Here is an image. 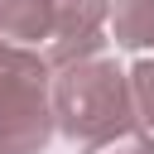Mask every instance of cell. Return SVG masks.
<instances>
[{"label": "cell", "instance_id": "obj_1", "mask_svg": "<svg viewBox=\"0 0 154 154\" xmlns=\"http://www.w3.org/2000/svg\"><path fill=\"white\" fill-rule=\"evenodd\" d=\"M53 116H58L63 135H72L82 144H96V140L130 130L135 96H130L125 72L116 63H106L101 53L63 63V77L53 82Z\"/></svg>", "mask_w": 154, "mask_h": 154}, {"label": "cell", "instance_id": "obj_2", "mask_svg": "<svg viewBox=\"0 0 154 154\" xmlns=\"http://www.w3.org/2000/svg\"><path fill=\"white\" fill-rule=\"evenodd\" d=\"M53 135L48 63L0 38V154H38Z\"/></svg>", "mask_w": 154, "mask_h": 154}, {"label": "cell", "instance_id": "obj_3", "mask_svg": "<svg viewBox=\"0 0 154 154\" xmlns=\"http://www.w3.org/2000/svg\"><path fill=\"white\" fill-rule=\"evenodd\" d=\"M120 48H154V0H106Z\"/></svg>", "mask_w": 154, "mask_h": 154}, {"label": "cell", "instance_id": "obj_4", "mask_svg": "<svg viewBox=\"0 0 154 154\" xmlns=\"http://www.w3.org/2000/svg\"><path fill=\"white\" fill-rule=\"evenodd\" d=\"M0 38H53V0H0Z\"/></svg>", "mask_w": 154, "mask_h": 154}, {"label": "cell", "instance_id": "obj_5", "mask_svg": "<svg viewBox=\"0 0 154 154\" xmlns=\"http://www.w3.org/2000/svg\"><path fill=\"white\" fill-rule=\"evenodd\" d=\"M91 154H154V135L130 125V130H120V135H111V140H96Z\"/></svg>", "mask_w": 154, "mask_h": 154}, {"label": "cell", "instance_id": "obj_6", "mask_svg": "<svg viewBox=\"0 0 154 154\" xmlns=\"http://www.w3.org/2000/svg\"><path fill=\"white\" fill-rule=\"evenodd\" d=\"M130 96H135V116L154 130V63H140L130 72Z\"/></svg>", "mask_w": 154, "mask_h": 154}]
</instances>
